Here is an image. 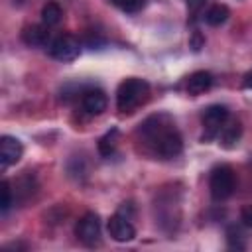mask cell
<instances>
[{"instance_id": "obj_1", "label": "cell", "mask_w": 252, "mask_h": 252, "mask_svg": "<svg viewBox=\"0 0 252 252\" xmlns=\"http://www.w3.org/2000/svg\"><path fill=\"white\" fill-rule=\"evenodd\" d=\"M140 136L163 159L177 158L183 150V138L167 114H154L140 124Z\"/></svg>"}, {"instance_id": "obj_2", "label": "cell", "mask_w": 252, "mask_h": 252, "mask_svg": "<svg viewBox=\"0 0 252 252\" xmlns=\"http://www.w3.org/2000/svg\"><path fill=\"white\" fill-rule=\"evenodd\" d=\"M150 98V85L144 79L128 77L118 85L116 91V108L122 114L134 112L138 106H142Z\"/></svg>"}, {"instance_id": "obj_3", "label": "cell", "mask_w": 252, "mask_h": 252, "mask_svg": "<svg viewBox=\"0 0 252 252\" xmlns=\"http://www.w3.org/2000/svg\"><path fill=\"white\" fill-rule=\"evenodd\" d=\"M234 185H236V177L230 165L222 163L217 165L211 171V179H209V189H211V197L215 201H224L234 193Z\"/></svg>"}, {"instance_id": "obj_4", "label": "cell", "mask_w": 252, "mask_h": 252, "mask_svg": "<svg viewBox=\"0 0 252 252\" xmlns=\"http://www.w3.org/2000/svg\"><path fill=\"white\" fill-rule=\"evenodd\" d=\"M201 120H203V128H205L203 142H209V140L217 138L219 132L222 130V126L228 122V108L224 104H211L205 108Z\"/></svg>"}, {"instance_id": "obj_5", "label": "cell", "mask_w": 252, "mask_h": 252, "mask_svg": "<svg viewBox=\"0 0 252 252\" xmlns=\"http://www.w3.org/2000/svg\"><path fill=\"white\" fill-rule=\"evenodd\" d=\"M81 53V41L73 33H61L49 43V55L57 61H73Z\"/></svg>"}, {"instance_id": "obj_6", "label": "cell", "mask_w": 252, "mask_h": 252, "mask_svg": "<svg viewBox=\"0 0 252 252\" xmlns=\"http://www.w3.org/2000/svg\"><path fill=\"white\" fill-rule=\"evenodd\" d=\"M75 234L85 246H94L100 242V219L96 213H85L77 224H75Z\"/></svg>"}, {"instance_id": "obj_7", "label": "cell", "mask_w": 252, "mask_h": 252, "mask_svg": "<svg viewBox=\"0 0 252 252\" xmlns=\"http://www.w3.org/2000/svg\"><path fill=\"white\" fill-rule=\"evenodd\" d=\"M106 228H108V234L112 240L116 242H130L134 236H136V228L134 224L130 222L128 217H124L122 213H116L108 219L106 222Z\"/></svg>"}, {"instance_id": "obj_8", "label": "cell", "mask_w": 252, "mask_h": 252, "mask_svg": "<svg viewBox=\"0 0 252 252\" xmlns=\"http://www.w3.org/2000/svg\"><path fill=\"white\" fill-rule=\"evenodd\" d=\"M24 156V146L18 138L14 136H2L0 138V163H2V169L18 163Z\"/></svg>"}, {"instance_id": "obj_9", "label": "cell", "mask_w": 252, "mask_h": 252, "mask_svg": "<svg viewBox=\"0 0 252 252\" xmlns=\"http://www.w3.org/2000/svg\"><path fill=\"white\" fill-rule=\"evenodd\" d=\"M106 94L100 91V89H87L83 94H81V106L87 114L91 116H98L106 110Z\"/></svg>"}, {"instance_id": "obj_10", "label": "cell", "mask_w": 252, "mask_h": 252, "mask_svg": "<svg viewBox=\"0 0 252 252\" xmlns=\"http://www.w3.org/2000/svg\"><path fill=\"white\" fill-rule=\"evenodd\" d=\"M22 41L30 47H43L49 43V26L45 24H32L26 26L22 32Z\"/></svg>"}, {"instance_id": "obj_11", "label": "cell", "mask_w": 252, "mask_h": 252, "mask_svg": "<svg viewBox=\"0 0 252 252\" xmlns=\"http://www.w3.org/2000/svg\"><path fill=\"white\" fill-rule=\"evenodd\" d=\"M213 85V75L209 71H195L187 77L185 81V89L189 94L197 96V94H203L205 91H209Z\"/></svg>"}, {"instance_id": "obj_12", "label": "cell", "mask_w": 252, "mask_h": 252, "mask_svg": "<svg viewBox=\"0 0 252 252\" xmlns=\"http://www.w3.org/2000/svg\"><path fill=\"white\" fill-rule=\"evenodd\" d=\"M217 138H219V144H220L222 148H226V150L234 148V146L240 142V138H242V124H240L238 120L226 122V124L222 126V130L219 132Z\"/></svg>"}, {"instance_id": "obj_13", "label": "cell", "mask_w": 252, "mask_h": 252, "mask_svg": "<svg viewBox=\"0 0 252 252\" xmlns=\"http://www.w3.org/2000/svg\"><path fill=\"white\" fill-rule=\"evenodd\" d=\"M228 16H230V10L224 4H213L211 8L205 10V22L209 26H220L228 20Z\"/></svg>"}, {"instance_id": "obj_14", "label": "cell", "mask_w": 252, "mask_h": 252, "mask_svg": "<svg viewBox=\"0 0 252 252\" xmlns=\"http://www.w3.org/2000/svg\"><path fill=\"white\" fill-rule=\"evenodd\" d=\"M116 144H118V130H116V128H110V130L98 140V152H100V156L108 158V156L116 150Z\"/></svg>"}, {"instance_id": "obj_15", "label": "cell", "mask_w": 252, "mask_h": 252, "mask_svg": "<svg viewBox=\"0 0 252 252\" xmlns=\"http://www.w3.org/2000/svg\"><path fill=\"white\" fill-rule=\"evenodd\" d=\"M61 16H63V12H61L59 4H55V2H47V4L41 8V22H43L45 26H55V24H59V22H61Z\"/></svg>"}, {"instance_id": "obj_16", "label": "cell", "mask_w": 252, "mask_h": 252, "mask_svg": "<svg viewBox=\"0 0 252 252\" xmlns=\"http://www.w3.org/2000/svg\"><path fill=\"white\" fill-rule=\"evenodd\" d=\"M116 8H120L122 12H128V14H134V12H140L144 6H146V0H110Z\"/></svg>"}, {"instance_id": "obj_17", "label": "cell", "mask_w": 252, "mask_h": 252, "mask_svg": "<svg viewBox=\"0 0 252 252\" xmlns=\"http://www.w3.org/2000/svg\"><path fill=\"white\" fill-rule=\"evenodd\" d=\"M10 205H12V189H10V181L4 179L2 181V203H0V207L6 213L10 209Z\"/></svg>"}, {"instance_id": "obj_18", "label": "cell", "mask_w": 252, "mask_h": 252, "mask_svg": "<svg viewBox=\"0 0 252 252\" xmlns=\"http://www.w3.org/2000/svg\"><path fill=\"white\" fill-rule=\"evenodd\" d=\"M226 234H228V244H230L232 248H244V244H242V242H238V240L244 236V234H242V230H240L238 226H230Z\"/></svg>"}, {"instance_id": "obj_19", "label": "cell", "mask_w": 252, "mask_h": 252, "mask_svg": "<svg viewBox=\"0 0 252 252\" xmlns=\"http://www.w3.org/2000/svg\"><path fill=\"white\" fill-rule=\"evenodd\" d=\"M240 220H242L248 228H252V205L242 207V211H240Z\"/></svg>"}, {"instance_id": "obj_20", "label": "cell", "mask_w": 252, "mask_h": 252, "mask_svg": "<svg viewBox=\"0 0 252 252\" xmlns=\"http://www.w3.org/2000/svg\"><path fill=\"white\" fill-rule=\"evenodd\" d=\"M242 87H244V89H252V71L244 73V77H242Z\"/></svg>"}]
</instances>
